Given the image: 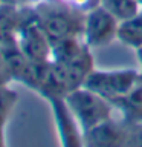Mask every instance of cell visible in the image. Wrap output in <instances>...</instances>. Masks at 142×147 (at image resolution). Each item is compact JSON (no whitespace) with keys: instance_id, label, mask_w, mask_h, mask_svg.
Here are the masks:
<instances>
[{"instance_id":"1","label":"cell","mask_w":142,"mask_h":147,"mask_svg":"<svg viewBox=\"0 0 142 147\" xmlns=\"http://www.w3.org/2000/svg\"><path fill=\"white\" fill-rule=\"evenodd\" d=\"M37 18L50 45L69 37H82L86 14L60 0H41L34 5Z\"/></svg>"},{"instance_id":"2","label":"cell","mask_w":142,"mask_h":147,"mask_svg":"<svg viewBox=\"0 0 142 147\" xmlns=\"http://www.w3.org/2000/svg\"><path fill=\"white\" fill-rule=\"evenodd\" d=\"M15 43L29 61H49L52 45L41 29L34 6H21Z\"/></svg>"},{"instance_id":"3","label":"cell","mask_w":142,"mask_h":147,"mask_svg":"<svg viewBox=\"0 0 142 147\" xmlns=\"http://www.w3.org/2000/svg\"><path fill=\"white\" fill-rule=\"evenodd\" d=\"M69 109L82 129V133L96 124L112 118L113 104L86 87L75 89L64 96Z\"/></svg>"},{"instance_id":"4","label":"cell","mask_w":142,"mask_h":147,"mask_svg":"<svg viewBox=\"0 0 142 147\" xmlns=\"http://www.w3.org/2000/svg\"><path fill=\"white\" fill-rule=\"evenodd\" d=\"M142 81L141 72L135 69H116V71H92L84 81L86 89L101 95L110 103L127 95Z\"/></svg>"},{"instance_id":"5","label":"cell","mask_w":142,"mask_h":147,"mask_svg":"<svg viewBox=\"0 0 142 147\" xmlns=\"http://www.w3.org/2000/svg\"><path fill=\"white\" fill-rule=\"evenodd\" d=\"M119 22L102 5L90 9L84 18L82 40L89 48H101L109 45L118 35Z\"/></svg>"},{"instance_id":"6","label":"cell","mask_w":142,"mask_h":147,"mask_svg":"<svg viewBox=\"0 0 142 147\" xmlns=\"http://www.w3.org/2000/svg\"><path fill=\"white\" fill-rule=\"evenodd\" d=\"M48 101L54 113L61 147H84L82 129L78 124L76 118L73 117L72 110L69 109L66 100L60 98V96H54V98H48Z\"/></svg>"},{"instance_id":"7","label":"cell","mask_w":142,"mask_h":147,"mask_svg":"<svg viewBox=\"0 0 142 147\" xmlns=\"http://www.w3.org/2000/svg\"><path fill=\"white\" fill-rule=\"evenodd\" d=\"M127 136V124L121 126L113 118L90 127L82 133L84 147H122Z\"/></svg>"},{"instance_id":"8","label":"cell","mask_w":142,"mask_h":147,"mask_svg":"<svg viewBox=\"0 0 142 147\" xmlns=\"http://www.w3.org/2000/svg\"><path fill=\"white\" fill-rule=\"evenodd\" d=\"M20 18L21 6L8 2H0V48L15 43Z\"/></svg>"},{"instance_id":"9","label":"cell","mask_w":142,"mask_h":147,"mask_svg":"<svg viewBox=\"0 0 142 147\" xmlns=\"http://www.w3.org/2000/svg\"><path fill=\"white\" fill-rule=\"evenodd\" d=\"M113 107L121 110L124 123L127 126L142 124V81L127 95L118 98L113 103Z\"/></svg>"},{"instance_id":"10","label":"cell","mask_w":142,"mask_h":147,"mask_svg":"<svg viewBox=\"0 0 142 147\" xmlns=\"http://www.w3.org/2000/svg\"><path fill=\"white\" fill-rule=\"evenodd\" d=\"M66 66H67V72H69V92L84 86V81L87 80V77L95 69L93 57H92V54L89 51V46L82 51V54L80 57H76L73 61H70Z\"/></svg>"},{"instance_id":"11","label":"cell","mask_w":142,"mask_h":147,"mask_svg":"<svg viewBox=\"0 0 142 147\" xmlns=\"http://www.w3.org/2000/svg\"><path fill=\"white\" fill-rule=\"evenodd\" d=\"M87 48L82 37H69V38L60 40L52 45V54L50 60L63 64H69L76 57H80L82 51Z\"/></svg>"},{"instance_id":"12","label":"cell","mask_w":142,"mask_h":147,"mask_svg":"<svg viewBox=\"0 0 142 147\" xmlns=\"http://www.w3.org/2000/svg\"><path fill=\"white\" fill-rule=\"evenodd\" d=\"M116 38L122 45L136 51L142 48V12L128 20L119 22Z\"/></svg>"},{"instance_id":"13","label":"cell","mask_w":142,"mask_h":147,"mask_svg":"<svg viewBox=\"0 0 142 147\" xmlns=\"http://www.w3.org/2000/svg\"><path fill=\"white\" fill-rule=\"evenodd\" d=\"M49 64L50 60L49 61H27L25 71L21 72V75L18 77L17 81L23 83L26 87H29L32 90L40 92L46 77H48Z\"/></svg>"},{"instance_id":"14","label":"cell","mask_w":142,"mask_h":147,"mask_svg":"<svg viewBox=\"0 0 142 147\" xmlns=\"http://www.w3.org/2000/svg\"><path fill=\"white\" fill-rule=\"evenodd\" d=\"M101 5L109 12H112L118 22L128 20L142 12L136 0H101Z\"/></svg>"},{"instance_id":"15","label":"cell","mask_w":142,"mask_h":147,"mask_svg":"<svg viewBox=\"0 0 142 147\" xmlns=\"http://www.w3.org/2000/svg\"><path fill=\"white\" fill-rule=\"evenodd\" d=\"M18 94L9 84L0 86V129H5L14 107L17 104Z\"/></svg>"},{"instance_id":"16","label":"cell","mask_w":142,"mask_h":147,"mask_svg":"<svg viewBox=\"0 0 142 147\" xmlns=\"http://www.w3.org/2000/svg\"><path fill=\"white\" fill-rule=\"evenodd\" d=\"M122 147H142V124L127 126V136Z\"/></svg>"},{"instance_id":"17","label":"cell","mask_w":142,"mask_h":147,"mask_svg":"<svg viewBox=\"0 0 142 147\" xmlns=\"http://www.w3.org/2000/svg\"><path fill=\"white\" fill-rule=\"evenodd\" d=\"M60 2L66 3L67 6L78 9V11H81L84 14H87L90 9H93L98 5H101V0H60Z\"/></svg>"},{"instance_id":"18","label":"cell","mask_w":142,"mask_h":147,"mask_svg":"<svg viewBox=\"0 0 142 147\" xmlns=\"http://www.w3.org/2000/svg\"><path fill=\"white\" fill-rule=\"evenodd\" d=\"M0 75H3L9 83H11V78H9V75L6 74V71H5V67H3V54H2V48H0Z\"/></svg>"},{"instance_id":"19","label":"cell","mask_w":142,"mask_h":147,"mask_svg":"<svg viewBox=\"0 0 142 147\" xmlns=\"http://www.w3.org/2000/svg\"><path fill=\"white\" fill-rule=\"evenodd\" d=\"M0 147H6V138H5V129H0Z\"/></svg>"},{"instance_id":"20","label":"cell","mask_w":142,"mask_h":147,"mask_svg":"<svg viewBox=\"0 0 142 147\" xmlns=\"http://www.w3.org/2000/svg\"><path fill=\"white\" fill-rule=\"evenodd\" d=\"M136 54H137V58H139V61H141V75H142V48L137 49Z\"/></svg>"},{"instance_id":"21","label":"cell","mask_w":142,"mask_h":147,"mask_svg":"<svg viewBox=\"0 0 142 147\" xmlns=\"http://www.w3.org/2000/svg\"><path fill=\"white\" fill-rule=\"evenodd\" d=\"M3 84H9V81L3 75H0V86H3Z\"/></svg>"},{"instance_id":"22","label":"cell","mask_w":142,"mask_h":147,"mask_svg":"<svg viewBox=\"0 0 142 147\" xmlns=\"http://www.w3.org/2000/svg\"><path fill=\"white\" fill-rule=\"evenodd\" d=\"M136 2H137V3H139V6L142 8V0H136Z\"/></svg>"},{"instance_id":"23","label":"cell","mask_w":142,"mask_h":147,"mask_svg":"<svg viewBox=\"0 0 142 147\" xmlns=\"http://www.w3.org/2000/svg\"><path fill=\"white\" fill-rule=\"evenodd\" d=\"M0 2H2V0H0Z\"/></svg>"}]
</instances>
